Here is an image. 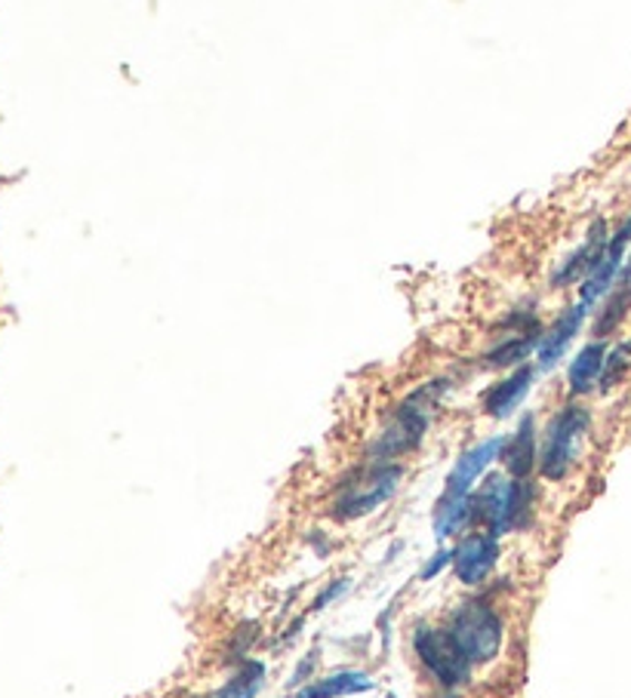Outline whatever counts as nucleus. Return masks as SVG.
<instances>
[{"mask_svg": "<svg viewBox=\"0 0 631 698\" xmlns=\"http://www.w3.org/2000/svg\"><path fill=\"white\" fill-rule=\"evenodd\" d=\"M502 446H506V438H487L480 440L478 446L466 450L459 459H456L454 471L447 474V483H444V495L440 499H468L475 493V483L484 478V471L499 462L502 455Z\"/></svg>", "mask_w": 631, "mask_h": 698, "instance_id": "423d86ee", "label": "nucleus"}, {"mask_svg": "<svg viewBox=\"0 0 631 698\" xmlns=\"http://www.w3.org/2000/svg\"><path fill=\"white\" fill-rule=\"evenodd\" d=\"M591 431V412L582 403H567L551 415L539 446V474L551 483H561L582 455Z\"/></svg>", "mask_w": 631, "mask_h": 698, "instance_id": "f257e3e1", "label": "nucleus"}, {"mask_svg": "<svg viewBox=\"0 0 631 698\" xmlns=\"http://www.w3.org/2000/svg\"><path fill=\"white\" fill-rule=\"evenodd\" d=\"M589 315L591 308H586L582 301L563 308L561 317H558V320L542 332V339H539V348H536V370L549 372L561 363L563 355H567V348L573 345V339H577L579 332H582V327H586Z\"/></svg>", "mask_w": 631, "mask_h": 698, "instance_id": "6e6552de", "label": "nucleus"}, {"mask_svg": "<svg viewBox=\"0 0 631 698\" xmlns=\"http://www.w3.org/2000/svg\"><path fill=\"white\" fill-rule=\"evenodd\" d=\"M373 677L364 671H339L320 677L315 684L296 692V698H339V696H357V692H370Z\"/></svg>", "mask_w": 631, "mask_h": 698, "instance_id": "ddd939ff", "label": "nucleus"}, {"mask_svg": "<svg viewBox=\"0 0 631 698\" xmlns=\"http://www.w3.org/2000/svg\"><path fill=\"white\" fill-rule=\"evenodd\" d=\"M438 394L431 388H423L419 394H413L410 400H404L395 412L391 424L385 428L376 446H373V459L376 462H391L398 455H407L413 452L423 438H426L428 422H431V407H435Z\"/></svg>", "mask_w": 631, "mask_h": 698, "instance_id": "20e7f679", "label": "nucleus"}, {"mask_svg": "<svg viewBox=\"0 0 631 698\" xmlns=\"http://www.w3.org/2000/svg\"><path fill=\"white\" fill-rule=\"evenodd\" d=\"M539 339H542V329H536V332H508L506 339L487 355L484 363L490 370H515L539 348Z\"/></svg>", "mask_w": 631, "mask_h": 698, "instance_id": "4468645a", "label": "nucleus"}, {"mask_svg": "<svg viewBox=\"0 0 631 698\" xmlns=\"http://www.w3.org/2000/svg\"><path fill=\"white\" fill-rule=\"evenodd\" d=\"M454 566V551H447V548H440L438 554H431L428 557V563L423 566V573H419V578L423 582H435L444 569H450Z\"/></svg>", "mask_w": 631, "mask_h": 698, "instance_id": "a211bd4d", "label": "nucleus"}, {"mask_svg": "<svg viewBox=\"0 0 631 698\" xmlns=\"http://www.w3.org/2000/svg\"><path fill=\"white\" fill-rule=\"evenodd\" d=\"M413 649H416V658L419 665L426 668V674L440 684L444 689H459L471 680V661L462 656V649L456 646L454 634L444 628H435V625H419L413 630Z\"/></svg>", "mask_w": 631, "mask_h": 698, "instance_id": "7ed1b4c3", "label": "nucleus"}, {"mask_svg": "<svg viewBox=\"0 0 631 698\" xmlns=\"http://www.w3.org/2000/svg\"><path fill=\"white\" fill-rule=\"evenodd\" d=\"M499 563V535L468 533L454 548V573L462 585L487 582Z\"/></svg>", "mask_w": 631, "mask_h": 698, "instance_id": "0eeeda50", "label": "nucleus"}, {"mask_svg": "<svg viewBox=\"0 0 631 698\" xmlns=\"http://www.w3.org/2000/svg\"><path fill=\"white\" fill-rule=\"evenodd\" d=\"M447 630L454 634L456 646L471 665H487L502 653L506 644V622L493 603L484 597H468L447 618Z\"/></svg>", "mask_w": 631, "mask_h": 698, "instance_id": "f03ea898", "label": "nucleus"}, {"mask_svg": "<svg viewBox=\"0 0 631 698\" xmlns=\"http://www.w3.org/2000/svg\"><path fill=\"white\" fill-rule=\"evenodd\" d=\"M348 585H352V582H343V578H339V582H333V585H329V588L324 591L320 597H315V603H312V609H327L329 603L336 601V597H343L345 591H348Z\"/></svg>", "mask_w": 631, "mask_h": 698, "instance_id": "6ab92c4d", "label": "nucleus"}, {"mask_svg": "<svg viewBox=\"0 0 631 698\" xmlns=\"http://www.w3.org/2000/svg\"><path fill=\"white\" fill-rule=\"evenodd\" d=\"M607 244H610V225H607V219H594V225H591L589 234H586V240H582V247L573 249V253L563 259L561 268L554 271L551 287L561 289L573 287V284H582L607 256Z\"/></svg>", "mask_w": 631, "mask_h": 698, "instance_id": "1a4fd4ad", "label": "nucleus"}, {"mask_svg": "<svg viewBox=\"0 0 631 698\" xmlns=\"http://www.w3.org/2000/svg\"><path fill=\"white\" fill-rule=\"evenodd\" d=\"M499 462L506 465V474L515 480H527L539 468V431H536V415H523L515 434L506 438Z\"/></svg>", "mask_w": 631, "mask_h": 698, "instance_id": "9b49d317", "label": "nucleus"}, {"mask_svg": "<svg viewBox=\"0 0 631 698\" xmlns=\"http://www.w3.org/2000/svg\"><path fill=\"white\" fill-rule=\"evenodd\" d=\"M468 523H475L471 495L468 499H438V511H435V535L438 538H450Z\"/></svg>", "mask_w": 631, "mask_h": 698, "instance_id": "2eb2a0df", "label": "nucleus"}, {"mask_svg": "<svg viewBox=\"0 0 631 698\" xmlns=\"http://www.w3.org/2000/svg\"><path fill=\"white\" fill-rule=\"evenodd\" d=\"M262 684H265V665L262 661H244L213 698H256Z\"/></svg>", "mask_w": 631, "mask_h": 698, "instance_id": "dca6fc26", "label": "nucleus"}, {"mask_svg": "<svg viewBox=\"0 0 631 698\" xmlns=\"http://www.w3.org/2000/svg\"><path fill=\"white\" fill-rule=\"evenodd\" d=\"M400 465L395 462H379V465L367 471L364 478L357 480H348V486L343 490V495L333 502V517L336 521H360V517H367L373 511H379V507L391 499V495L398 493L400 486Z\"/></svg>", "mask_w": 631, "mask_h": 698, "instance_id": "39448f33", "label": "nucleus"}, {"mask_svg": "<svg viewBox=\"0 0 631 698\" xmlns=\"http://www.w3.org/2000/svg\"><path fill=\"white\" fill-rule=\"evenodd\" d=\"M607 351H610L607 339H591L589 345L579 348L577 357L567 367V391H570V398H589L591 391H598L601 376H604Z\"/></svg>", "mask_w": 631, "mask_h": 698, "instance_id": "f8f14e48", "label": "nucleus"}, {"mask_svg": "<svg viewBox=\"0 0 631 698\" xmlns=\"http://www.w3.org/2000/svg\"><path fill=\"white\" fill-rule=\"evenodd\" d=\"M536 376H539V370H536L533 363L515 367L506 379H499L493 388H487V394H484V412H487L490 419H508V415L527 400V394H530V388H533L536 382Z\"/></svg>", "mask_w": 631, "mask_h": 698, "instance_id": "9d476101", "label": "nucleus"}, {"mask_svg": "<svg viewBox=\"0 0 631 698\" xmlns=\"http://www.w3.org/2000/svg\"><path fill=\"white\" fill-rule=\"evenodd\" d=\"M631 370V339L625 342H617L610 351H607V363H604V376H601V384L598 391H613L617 384H622V379L629 376Z\"/></svg>", "mask_w": 631, "mask_h": 698, "instance_id": "f3484780", "label": "nucleus"}]
</instances>
